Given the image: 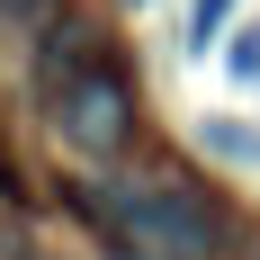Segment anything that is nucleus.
Segmentation results:
<instances>
[{
	"label": "nucleus",
	"mask_w": 260,
	"mask_h": 260,
	"mask_svg": "<svg viewBox=\"0 0 260 260\" xmlns=\"http://www.w3.org/2000/svg\"><path fill=\"white\" fill-rule=\"evenodd\" d=\"M198 144H207V153H224V161H242V171L260 161V135L242 126V117H207V126H198Z\"/></svg>",
	"instance_id": "obj_3"
},
{
	"label": "nucleus",
	"mask_w": 260,
	"mask_h": 260,
	"mask_svg": "<svg viewBox=\"0 0 260 260\" xmlns=\"http://www.w3.org/2000/svg\"><path fill=\"white\" fill-rule=\"evenodd\" d=\"M126 126H135V90L117 72H99V63H81V72L54 90V135H63L72 153L108 161L117 144H126Z\"/></svg>",
	"instance_id": "obj_2"
},
{
	"label": "nucleus",
	"mask_w": 260,
	"mask_h": 260,
	"mask_svg": "<svg viewBox=\"0 0 260 260\" xmlns=\"http://www.w3.org/2000/svg\"><path fill=\"white\" fill-rule=\"evenodd\" d=\"M224 72H234V81H260V27H242L234 45H224Z\"/></svg>",
	"instance_id": "obj_5"
},
{
	"label": "nucleus",
	"mask_w": 260,
	"mask_h": 260,
	"mask_svg": "<svg viewBox=\"0 0 260 260\" xmlns=\"http://www.w3.org/2000/svg\"><path fill=\"white\" fill-rule=\"evenodd\" d=\"M108 224H117V242H135V251H161V260H215V251H224V224H215V207L198 198V188H180V180L126 188Z\"/></svg>",
	"instance_id": "obj_1"
},
{
	"label": "nucleus",
	"mask_w": 260,
	"mask_h": 260,
	"mask_svg": "<svg viewBox=\"0 0 260 260\" xmlns=\"http://www.w3.org/2000/svg\"><path fill=\"white\" fill-rule=\"evenodd\" d=\"M135 9H144V0H135Z\"/></svg>",
	"instance_id": "obj_7"
},
{
	"label": "nucleus",
	"mask_w": 260,
	"mask_h": 260,
	"mask_svg": "<svg viewBox=\"0 0 260 260\" xmlns=\"http://www.w3.org/2000/svg\"><path fill=\"white\" fill-rule=\"evenodd\" d=\"M234 9H242V0H198V9H188V45L207 54L215 36H224V18H234Z\"/></svg>",
	"instance_id": "obj_4"
},
{
	"label": "nucleus",
	"mask_w": 260,
	"mask_h": 260,
	"mask_svg": "<svg viewBox=\"0 0 260 260\" xmlns=\"http://www.w3.org/2000/svg\"><path fill=\"white\" fill-rule=\"evenodd\" d=\"M0 9H9V18H45L54 0H0Z\"/></svg>",
	"instance_id": "obj_6"
}]
</instances>
